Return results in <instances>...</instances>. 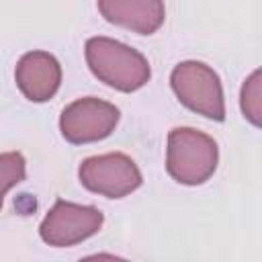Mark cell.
Instances as JSON below:
<instances>
[{
  "label": "cell",
  "mask_w": 262,
  "mask_h": 262,
  "mask_svg": "<svg viewBox=\"0 0 262 262\" xmlns=\"http://www.w3.org/2000/svg\"><path fill=\"white\" fill-rule=\"evenodd\" d=\"M86 63L98 82L119 92H135L151 78L149 61L143 53L111 37H90L84 45Z\"/></svg>",
  "instance_id": "cell-1"
},
{
  "label": "cell",
  "mask_w": 262,
  "mask_h": 262,
  "mask_svg": "<svg viewBox=\"0 0 262 262\" xmlns=\"http://www.w3.org/2000/svg\"><path fill=\"white\" fill-rule=\"evenodd\" d=\"M219 145L217 141L194 129L174 127L166 141V172L184 186L205 184L217 170Z\"/></svg>",
  "instance_id": "cell-2"
},
{
  "label": "cell",
  "mask_w": 262,
  "mask_h": 262,
  "mask_svg": "<svg viewBox=\"0 0 262 262\" xmlns=\"http://www.w3.org/2000/svg\"><path fill=\"white\" fill-rule=\"evenodd\" d=\"M170 86L188 111L217 123L225 121L223 84L211 66L196 59L180 61L170 74Z\"/></svg>",
  "instance_id": "cell-3"
},
{
  "label": "cell",
  "mask_w": 262,
  "mask_h": 262,
  "mask_svg": "<svg viewBox=\"0 0 262 262\" xmlns=\"http://www.w3.org/2000/svg\"><path fill=\"white\" fill-rule=\"evenodd\" d=\"M78 178L86 190L106 199H123L135 192L143 182L137 164L121 151L90 156L82 160Z\"/></svg>",
  "instance_id": "cell-4"
},
{
  "label": "cell",
  "mask_w": 262,
  "mask_h": 262,
  "mask_svg": "<svg viewBox=\"0 0 262 262\" xmlns=\"http://www.w3.org/2000/svg\"><path fill=\"white\" fill-rule=\"evenodd\" d=\"M104 215L94 205H78L57 199L39 225V237L53 248H70L86 242L102 229Z\"/></svg>",
  "instance_id": "cell-5"
},
{
  "label": "cell",
  "mask_w": 262,
  "mask_h": 262,
  "mask_svg": "<svg viewBox=\"0 0 262 262\" xmlns=\"http://www.w3.org/2000/svg\"><path fill=\"white\" fill-rule=\"evenodd\" d=\"M121 119V111L102 98L84 96L70 102L59 115V131L72 145L106 139Z\"/></svg>",
  "instance_id": "cell-6"
},
{
  "label": "cell",
  "mask_w": 262,
  "mask_h": 262,
  "mask_svg": "<svg viewBox=\"0 0 262 262\" xmlns=\"http://www.w3.org/2000/svg\"><path fill=\"white\" fill-rule=\"evenodd\" d=\"M14 82L27 100L47 102L57 94L61 86V66L49 51H27L16 61Z\"/></svg>",
  "instance_id": "cell-7"
},
{
  "label": "cell",
  "mask_w": 262,
  "mask_h": 262,
  "mask_svg": "<svg viewBox=\"0 0 262 262\" xmlns=\"http://www.w3.org/2000/svg\"><path fill=\"white\" fill-rule=\"evenodd\" d=\"M96 6L106 23L139 35H154L166 18L164 0H96Z\"/></svg>",
  "instance_id": "cell-8"
},
{
  "label": "cell",
  "mask_w": 262,
  "mask_h": 262,
  "mask_svg": "<svg viewBox=\"0 0 262 262\" xmlns=\"http://www.w3.org/2000/svg\"><path fill=\"white\" fill-rule=\"evenodd\" d=\"M239 108L242 115L254 125H262V72L254 70L242 84L239 92Z\"/></svg>",
  "instance_id": "cell-9"
},
{
  "label": "cell",
  "mask_w": 262,
  "mask_h": 262,
  "mask_svg": "<svg viewBox=\"0 0 262 262\" xmlns=\"http://www.w3.org/2000/svg\"><path fill=\"white\" fill-rule=\"evenodd\" d=\"M27 176V160L20 151L0 154V209L10 188L20 184Z\"/></svg>",
  "instance_id": "cell-10"
}]
</instances>
